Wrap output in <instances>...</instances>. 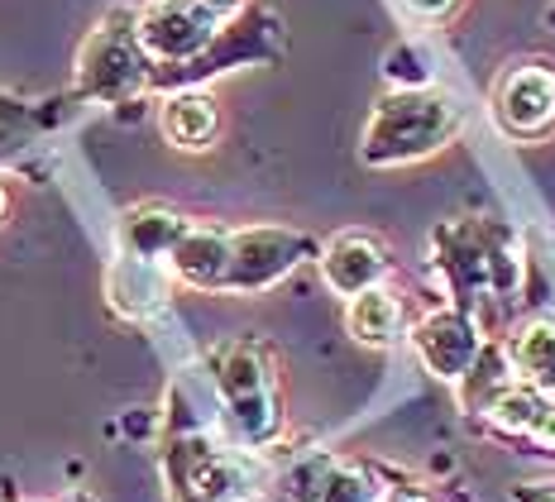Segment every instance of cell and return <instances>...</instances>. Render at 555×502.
<instances>
[{"label":"cell","mask_w":555,"mask_h":502,"mask_svg":"<svg viewBox=\"0 0 555 502\" xmlns=\"http://www.w3.org/2000/svg\"><path fill=\"white\" fill-rule=\"evenodd\" d=\"M455 130H460V101L446 87H398L369 115L360 158L374 163V168L412 163L446 149Z\"/></svg>","instance_id":"1"},{"label":"cell","mask_w":555,"mask_h":502,"mask_svg":"<svg viewBox=\"0 0 555 502\" xmlns=\"http://www.w3.org/2000/svg\"><path fill=\"white\" fill-rule=\"evenodd\" d=\"M493 125L517 139V144H537L555 130V63L527 57V63H507L489 91Z\"/></svg>","instance_id":"2"},{"label":"cell","mask_w":555,"mask_h":502,"mask_svg":"<svg viewBox=\"0 0 555 502\" xmlns=\"http://www.w3.org/2000/svg\"><path fill=\"white\" fill-rule=\"evenodd\" d=\"M216 39V15L196 5H178V0H158L154 10H144L139 20V43L154 57H172V63H192L196 53H206Z\"/></svg>","instance_id":"3"},{"label":"cell","mask_w":555,"mask_h":502,"mask_svg":"<svg viewBox=\"0 0 555 502\" xmlns=\"http://www.w3.org/2000/svg\"><path fill=\"white\" fill-rule=\"evenodd\" d=\"M388 502H431V498H422V493H392Z\"/></svg>","instance_id":"19"},{"label":"cell","mask_w":555,"mask_h":502,"mask_svg":"<svg viewBox=\"0 0 555 502\" xmlns=\"http://www.w3.org/2000/svg\"><path fill=\"white\" fill-rule=\"evenodd\" d=\"M546 25L555 29V0H551V5H546Z\"/></svg>","instance_id":"21"},{"label":"cell","mask_w":555,"mask_h":502,"mask_svg":"<svg viewBox=\"0 0 555 502\" xmlns=\"http://www.w3.org/2000/svg\"><path fill=\"white\" fill-rule=\"evenodd\" d=\"M350 335L360 345H392L402 335V301L388 287H369L350 297Z\"/></svg>","instance_id":"10"},{"label":"cell","mask_w":555,"mask_h":502,"mask_svg":"<svg viewBox=\"0 0 555 502\" xmlns=\"http://www.w3.org/2000/svg\"><path fill=\"white\" fill-rule=\"evenodd\" d=\"M416 355H422V364L436 373V378L446 383H460L469 373V364L479 359V325H474L469 311H431L422 325H416Z\"/></svg>","instance_id":"4"},{"label":"cell","mask_w":555,"mask_h":502,"mask_svg":"<svg viewBox=\"0 0 555 502\" xmlns=\"http://www.w3.org/2000/svg\"><path fill=\"white\" fill-rule=\"evenodd\" d=\"M225 254H230V240L216 235V230H182V240L172 244L178 273L192 278V283H202V287H221Z\"/></svg>","instance_id":"11"},{"label":"cell","mask_w":555,"mask_h":502,"mask_svg":"<svg viewBox=\"0 0 555 502\" xmlns=\"http://www.w3.org/2000/svg\"><path fill=\"white\" fill-rule=\"evenodd\" d=\"M321 268H326V283L340 292V297H360V292L378 287V278L388 273V249L374 235H335L321 254Z\"/></svg>","instance_id":"6"},{"label":"cell","mask_w":555,"mask_h":502,"mask_svg":"<svg viewBox=\"0 0 555 502\" xmlns=\"http://www.w3.org/2000/svg\"><path fill=\"white\" fill-rule=\"evenodd\" d=\"M507 364L522 373L527 388L555 392V321H531L527 331H517V340L507 345Z\"/></svg>","instance_id":"8"},{"label":"cell","mask_w":555,"mask_h":502,"mask_svg":"<svg viewBox=\"0 0 555 502\" xmlns=\"http://www.w3.org/2000/svg\"><path fill=\"white\" fill-rule=\"evenodd\" d=\"M541 407H546V392L527 388V383H513V388H503V392L489 402V416H493V422H499L503 430H513V436H527L531 422L541 416Z\"/></svg>","instance_id":"13"},{"label":"cell","mask_w":555,"mask_h":502,"mask_svg":"<svg viewBox=\"0 0 555 502\" xmlns=\"http://www.w3.org/2000/svg\"><path fill=\"white\" fill-rule=\"evenodd\" d=\"M178 5H196V10H211V15H216V10L235 5V0H178Z\"/></svg>","instance_id":"18"},{"label":"cell","mask_w":555,"mask_h":502,"mask_svg":"<svg viewBox=\"0 0 555 502\" xmlns=\"http://www.w3.org/2000/svg\"><path fill=\"white\" fill-rule=\"evenodd\" d=\"M5 211H10V196H5V186H0V220H5Z\"/></svg>","instance_id":"20"},{"label":"cell","mask_w":555,"mask_h":502,"mask_svg":"<svg viewBox=\"0 0 555 502\" xmlns=\"http://www.w3.org/2000/svg\"><path fill=\"white\" fill-rule=\"evenodd\" d=\"M408 5V15L426 20V25H441V20H450L460 10V0H402Z\"/></svg>","instance_id":"15"},{"label":"cell","mask_w":555,"mask_h":502,"mask_svg":"<svg viewBox=\"0 0 555 502\" xmlns=\"http://www.w3.org/2000/svg\"><path fill=\"white\" fill-rule=\"evenodd\" d=\"M221 388L230 397V407H235V416L245 422V430L259 436L263 426H269V383H263L259 364L245 355V349H235V355H225L221 364Z\"/></svg>","instance_id":"7"},{"label":"cell","mask_w":555,"mask_h":502,"mask_svg":"<svg viewBox=\"0 0 555 502\" xmlns=\"http://www.w3.org/2000/svg\"><path fill=\"white\" fill-rule=\"evenodd\" d=\"M460 383H465V407H474V412H489L493 397L517 383L513 378V364H507V349H499V345L479 349V359H474L469 373Z\"/></svg>","instance_id":"12"},{"label":"cell","mask_w":555,"mask_h":502,"mask_svg":"<svg viewBox=\"0 0 555 502\" xmlns=\"http://www.w3.org/2000/svg\"><path fill=\"white\" fill-rule=\"evenodd\" d=\"M522 502H555V484H531V488H522Z\"/></svg>","instance_id":"17"},{"label":"cell","mask_w":555,"mask_h":502,"mask_svg":"<svg viewBox=\"0 0 555 502\" xmlns=\"http://www.w3.org/2000/svg\"><path fill=\"white\" fill-rule=\"evenodd\" d=\"M297 254H302V240L283 235V230H254V235H240V240H230L221 287H263L269 278L283 273Z\"/></svg>","instance_id":"5"},{"label":"cell","mask_w":555,"mask_h":502,"mask_svg":"<svg viewBox=\"0 0 555 502\" xmlns=\"http://www.w3.org/2000/svg\"><path fill=\"white\" fill-rule=\"evenodd\" d=\"M527 436L537 440V446L546 450V454H555V407H551V402L541 407V416H537V422H531V430H527Z\"/></svg>","instance_id":"16"},{"label":"cell","mask_w":555,"mask_h":502,"mask_svg":"<svg viewBox=\"0 0 555 502\" xmlns=\"http://www.w3.org/2000/svg\"><path fill=\"white\" fill-rule=\"evenodd\" d=\"M326 502H378V493L360 469H345L326 484Z\"/></svg>","instance_id":"14"},{"label":"cell","mask_w":555,"mask_h":502,"mask_svg":"<svg viewBox=\"0 0 555 502\" xmlns=\"http://www.w3.org/2000/svg\"><path fill=\"white\" fill-rule=\"evenodd\" d=\"M216 130H221V115H216V101L202 91H182L164 106V134L178 149H206Z\"/></svg>","instance_id":"9"}]
</instances>
